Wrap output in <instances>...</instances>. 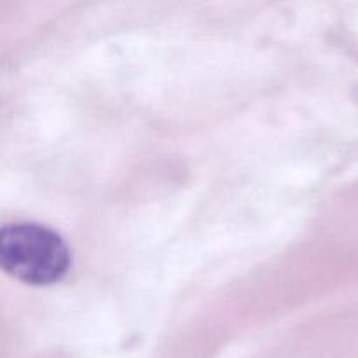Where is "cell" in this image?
<instances>
[{"mask_svg": "<svg viewBox=\"0 0 358 358\" xmlns=\"http://www.w3.org/2000/svg\"><path fill=\"white\" fill-rule=\"evenodd\" d=\"M3 271L30 285H51L63 278L70 252L58 233L38 224H13L0 233Z\"/></svg>", "mask_w": 358, "mask_h": 358, "instance_id": "1", "label": "cell"}]
</instances>
